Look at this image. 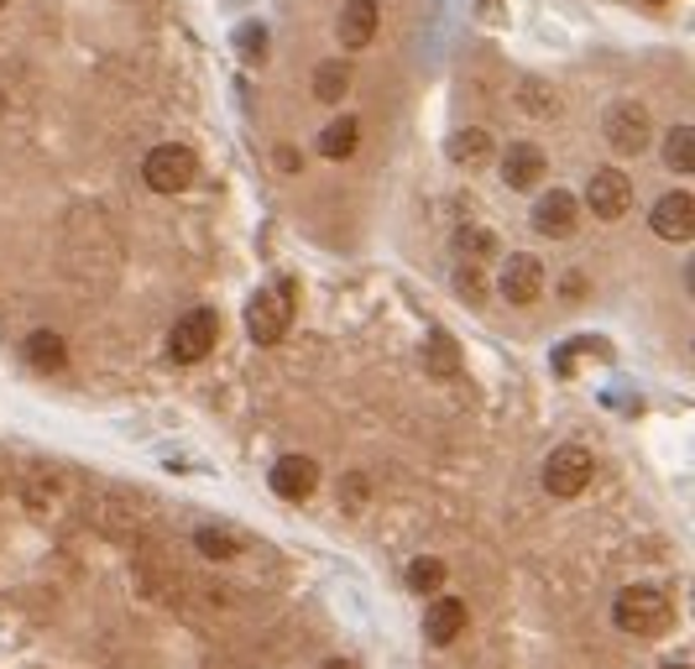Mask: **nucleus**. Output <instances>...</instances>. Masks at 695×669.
<instances>
[{
    "label": "nucleus",
    "mask_w": 695,
    "mask_h": 669,
    "mask_svg": "<svg viewBox=\"0 0 695 669\" xmlns=\"http://www.w3.org/2000/svg\"><path fill=\"white\" fill-rule=\"evenodd\" d=\"M669 596L659 586H628L617 591L612 602V622L628 633V639H659L669 628Z\"/></svg>",
    "instance_id": "f257e3e1"
},
{
    "label": "nucleus",
    "mask_w": 695,
    "mask_h": 669,
    "mask_svg": "<svg viewBox=\"0 0 695 669\" xmlns=\"http://www.w3.org/2000/svg\"><path fill=\"white\" fill-rule=\"evenodd\" d=\"M194 173H199V162H194L184 141H162V147H152L141 158V178H147L152 194H184L194 184Z\"/></svg>",
    "instance_id": "f03ea898"
},
{
    "label": "nucleus",
    "mask_w": 695,
    "mask_h": 669,
    "mask_svg": "<svg viewBox=\"0 0 695 669\" xmlns=\"http://www.w3.org/2000/svg\"><path fill=\"white\" fill-rule=\"evenodd\" d=\"M288 324H294V294L288 288H268V294H257L246 303V335L257 346H277L288 335Z\"/></svg>",
    "instance_id": "7ed1b4c3"
},
{
    "label": "nucleus",
    "mask_w": 695,
    "mask_h": 669,
    "mask_svg": "<svg viewBox=\"0 0 695 669\" xmlns=\"http://www.w3.org/2000/svg\"><path fill=\"white\" fill-rule=\"evenodd\" d=\"M220 340V320H214V309H188L184 320L173 324V335H167V356L178 361V367H194V361H204Z\"/></svg>",
    "instance_id": "20e7f679"
},
{
    "label": "nucleus",
    "mask_w": 695,
    "mask_h": 669,
    "mask_svg": "<svg viewBox=\"0 0 695 669\" xmlns=\"http://www.w3.org/2000/svg\"><path fill=\"white\" fill-rule=\"evenodd\" d=\"M591 471H596V460H591L586 445H560L544 460V492L549 497H581L591 486Z\"/></svg>",
    "instance_id": "39448f33"
},
{
    "label": "nucleus",
    "mask_w": 695,
    "mask_h": 669,
    "mask_svg": "<svg viewBox=\"0 0 695 669\" xmlns=\"http://www.w3.org/2000/svg\"><path fill=\"white\" fill-rule=\"evenodd\" d=\"M601 132L612 141V152L638 158L643 147H648V136H654V121H648V110H643L638 100H617V106L601 115Z\"/></svg>",
    "instance_id": "423d86ee"
},
{
    "label": "nucleus",
    "mask_w": 695,
    "mask_h": 669,
    "mask_svg": "<svg viewBox=\"0 0 695 669\" xmlns=\"http://www.w3.org/2000/svg\"><path fill=\"white\" fill-rule=\"evenodd\" d=\"M633 205V178L622 173V168H601V173H591L586 184V210L596 220H622Z\"/></svg>",
    "instance_id": "0eeeda50"
},
{
    "label": "nucleus",
    "mask_w": 695,
    "mask_h": 669,
    "mask_svg": "<svg viewBox=\"0 0 695 669\" xmlns=\"http://www.w3.org/2000/svg\"><path fill=\"white\" fill-rule=\"evenodd\" d=\"M497 294L508 298L512 309H529L538 294H544V262L529 257V251H518L502 262V277H497Z\"/></svg>",
    "instance_id": "6e6552de"
},
{
    "label": "nucleus",
    "mask_w": 695,
    "mask_h": 669,
    "mask_svg": "<svg viewBox=\"0 0 695 669\" xmlns=\"http://www.w3.org/2000/svg\"><path fill=\"white\" fill-rule=\"evenodd\" d=\"M575 220H581V205H575V194H570V188H549V194H538V205H534V231H538V236L564 241V236H575Z\"/></svg>",
    "instance_id": "1a4fd4ad"
},
{
    "label": "nucleus",
    "mask_w": 695,
    "mask_h": 669,
    "mask_svg": "<svg viewBox=\"0 0 695 669\" xmlns=\"http://www.w3.org/2000/svg\"><path fill=\"white\" fill-rule=\"evenodd\" d=\"M648 225H654V236H665V241H691L695 236V199L685 194V188H674V194H665L654 210H648Z\"/></svg>",
    "instance_id": "9d476101"
},
{
    "label": "nucleus",
    "mask_w": 695,
    "mask_h": 669,
    "mask_svg": "<svg viewBox=\"0 0 695 669\" xmlns=\"http://www.w3.org/2000/svg\"><path fill=\"white\" fill-rule=\"evenodd\" d=\"M272 492L283 497V503H309L314 492H320V466L309 456H283L272 466Z\"/></svg>",
    "instance_id": "9b49d317"
},
{
    "label": "nucleus",
    "mask_w": 695,
    "mask_h": 669,
    "mask_svg": "<svg viewBox=\"0 0 695 669\" xmlns=\"http://www.w3.org/2000/svg\"><path fill=\"white\" fill-rule=\"evenodd\" d=\"M544 173H549V158L538 152L534 141H512L508 152H502V184L518 188V194L538 188L544 184Z\"/></svg>",
    "instance_id": "f8f14e48"
},
{
    "label": "nucleus",
    "mask_w": 695,
    "mask_h": 669,
    "mask_svg": "<svg viewBox=\"0 0 695 669\" xmlns=\"http://www.w3.org/2000/svg\"><path fill=\"white\" fill-rule=\"evenodd\" d=\"M466 617H471V607H466L460 596H429L424 639L434 643V648H445V643H455L466 633Z\"/></svg>",
    "instance_id": "ddd939ff"
},
{
    "label": "nucleus",
    "mask_w": 695,
    "mask_h": 669,
    "mask_svg": "<svg viewBox=\"0 0 695 669\" xmlns=\"http://www.w3.org/2000/svg\"><path fill=\"white\" fill-rule=\"evenodd\" d=\"M376 22H382V11H376V0H346V11H340V22H335V37H340V48H367L376 37Z\"/></svg>",
    "instance_id": "4468645a"
},
{
    "label": "nucleus",
    "mask_w": 695,
    "mask_h": 669,
    "mask_svg": "<svg viewBox=\"0 0 695 669\" xmlns=\"http://www.w3.org/2000/svg\"><path fill=\"white\" fill-rule=\"evenodd\" d=\"M22 356H27L32 372L53 376V372H63V367H69V340H63L58 330H32L27 340H22Z\"/></svg>",
    "instance_id": "2eb2a0df"
},
{
    "label": "nucleus",
    "mask_w": 695,
    "mask_h": 669,
    "mask_svg": "<svg viewBox=\"0 0 695 669\" xmlns=\"http://www.w3.org/2000/svg\"><path fill=\"white\" fill-rule=\"evenodd\" d=\"M445 158H450L455 168H482V162L492 158V132H486V126H460V132L445 141Z\"/></svg>",
    "instance_id": "dca6fc26"
},
{
    "label": "nucleus",
    "mask_w": 695,
    "mask_h": 669,
    "mask_svg": "<svg viewBox=\"0 0 695 669\" xmlns=\"http://www.w3.org/2000/svg\"><path fill=\"white\" fill-rule=\"evenodd\" d=\"M445 581H450V570L439 555H419V560H408L402 570V586L413 591V596H445Z\"/></svg>",
    "instance_id": "f3484780"
},
{
    "label": "nucleus",
    "mask_w": 695,
    "mask_h": 669,
    "mask_svg": "<svg viewBox=\"0 0 695 669\" xmlns=\"http://www.w3.org/2000/svg\"><path fill=\"white\" fill-rule=\"evenodd\" d=\"M356 147H361V121L356 115H340V121H330L320 132V158H330V162L356 158Z\"/></svg>",
    "instance_id": "a211bd4d"
},
{
    "label": "nucleus",
    "mask_w": 695,
    "mask_h": 669,
    "mask_svg": "<svg viewBox=\"0 0 695 669\" xmlns=\"http://www.w3.org/2000/svg\"><path fill=\"white\" fill-rule=\"evenodd\" d=\"M512 100H518V110H529V115H538V121H555V115H560V89L544 84V79H523Z\"/></svg>",
    "instance_id": "6ab92c4d"
},
{
    "label": "nucleus",
    "mask_w": 695,
    "mask_h": 669,
    "mask_svg": "<svg viewBox=\"0 0 695 669\" xmlns=\"http://www.w3.org/2000/svg\"><path fill=\"white\" fill-rule=\"evenodd\" d=\"M346 89H350V63L330 58V63H320V69H314V95H320L324 106L346 100Z\"/></svg>",
    "instance_id": "aec40b11"
},
{
    "label": "nucleus",
    "mask_w": 695,
    "mask_h": 669,
    "mask_svg": "<svg viewBox=\"0 0 695 669\" xmlns=\"http://www.w3.org/2000/svg\"><path fill=\"white\" fill-rule=\"evenodd\" d=\"M665 162L669 173H695V126H674L665 136Z\"/></svg>",
    "instance_id": "412c9836"
},
{
    "label": "nucleus",
    "mask_w": 695,
    "mask_h": 669,
    "mask_svg": "<svg viewBox=\"0 0 695 669\" xmlns=\"http://www.w3.org/2000/svg\"><path fill=\"white\" fill-rule=\"evenodd\" d=\"M194 549L204 555V560H236V534H225V529H194Z\"/></svg>",
    "instance_id": "4be33fe9"
},
{
    "label": "nucleus",
    "mask_w": 695,
    "mask_h": 669,
    "mask_svg": "<svg viewBox=\"0 0 695 669\" xmlns=\"http://www.w3.org/2000/svg\"><path fill=\"white\" fill-rule=\"evenodd\" d=\"M455 251H460L466 262H482V257H492V251H497V236H492V231H482V225H466V231H455Z\"/></svg>",
    "instance_id": "5701e85b"
},
{
    "label": "nucleus",
    "mask_w": 695,
    "mask_h": 669,
    "mask_svg": "<svg viewBox=\"0 0 695 669\" xmlns=\"http://www.w3.org/2000/svg\"><path fill=\"white\" fill-rule=\"evenodd\" d=\"M455 361H460V356H455L450 340H445V335H429V367H434V372H455Z\"/></svg>",
    "instance_id": "b1692460"
},
{
    "label": "nucleus",
    "mask_w": 695,
    "mask_h": 669,
    "mask_svg": "<svg viewBox=\"0 0 695 669\" xmlns=\"http://www.w3.org/2000/svg\"><path fill=\"white\" fill-rule=\"evenodd\" d=\"M455 288H460V298H471V303H476V298H482V272L460 268V272H455Z\"/></svg>",
    "instance_id": "393cba45"
},
{
    "label": "nucleus",
    "mask_w": 695,
    "mask_h": 669,
    "mask_svg": "<svg viewBox=\"0 0 695 669\" xmlns=\"http://www.w3.org/2000/svg\"><path fill=\"white\" fill-rule=\"evenodd\" d=\"M340 503L356 512L361 503H367V482H361V476H346V482H340Z\"/></svg>",
    "instance_id": "a878e982"
},
{
    "label": "nucleus",
    "mask_w": 695,
    "mask_h": 669,
    "mask_svg": "<svg viewBox=\"0 0 695 669\" xmlns=\"http://www.w3.org/2000/svg\"><path fill=\"white\" fill-rule=\"evenodd\" d=\"M241 53L251 58V63L262 58V27H246V32H241Z\"/></svg>",
    "instance_id": "bb28decb"
},
{
    "label": "nucleus",
    "mask_w": 695,
    "mask_h": 669,
    "mask_svg": "<svg viewBox=\"0 0 695 669\" xmlns=\"http://www.w3.org/2000/svg\"><path fill=\"white\" fill-rule=\"evenodd\" d=\"M277 168H283V173H298V152H294V147H277Z\"/></svg>",
    "instance_id": "cd10ccee"
},
{
    "label": "nucleus",
    "mask_w": 695,
    "mask_h": 669,
    "mask_svg": "<svg viewBox=\"0 0 695 669\" xmlns=\"http://www.w3.org/2000/svg\"><path fill=\"white\" fill-rule=\"evenodd\" d=\"M581 288H586V283H581V272H575V277H564V283H560V294H564V298H581Z\"/></svg>",
    "instance_id": "c85d7f7f"
},
{
    "label": "nucleus",
    "mask_w": 695,
    "mask_h": 669,
    "mask_svg": "<svg viewBox=\"0 0 695 669\" xmlns=\"http://www.w3.org/2000/svg\"><path fill=\"white\" fill-rule=\"evenodd\" d=\"M320 669H356V665H350V659H340V654H335V659H324Z\"/></svg>",
    "instance_id": "c756f323"
},
{
    "label": "nucleus",
    "mask_w": 695,
    "mask_h": 669,
    "mask_svg": "<svg viewBox=\"0 0 695 669\" xmlns=\"http://www.w3.org/2000/svg\"><path fill=\"white\" fill-rule=\"evenodd\" d=\"M659 669H691V665H659Z\"/></svg>",
    "instance_id": "7c9ffc66"
},
{
    "label": "nucleus",
    "mask_w": 695,
    "mask_h": 669,
    "mask_svg": "<svg viewBox=\"0 0 695 669\" xmlns=\"http://www.w3.org/2000/svg\"><path fill=\"white\" fill-rule=\"evenodd\" d=\"M654 5H659V0H654Z\"/></svg>",
    "instance_id": "2f4dec72"
},
{
    "label": "nucleus",
    "mask_w": 695,
    "mask_h": 669,
    "mask_svg": "<svg viewBox=\"0 0 695 669\" xmlns=\"http://www.w3.org/2000/svg\"><path fill=\"white\" fill-rule=\"evenodd\" d=\"M0 5H5V0H0Z\"/></svg>",
    "instance_id": "473e14b6"
}]
</instances>
